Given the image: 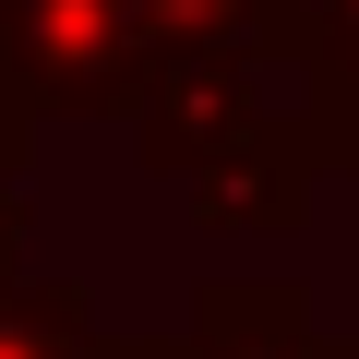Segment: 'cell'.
I'll list each match as a JSON object with an SVG mask.
<instances>
[{"mask_svg":"<svg viewBox=\"0 0 359 359\" xmlns=\"http://www.w3.org/2000/svg\"><path fill=\"white\" fill-rule=\"evenodd\" d=\"M156 60V0H0V72L36 108H144Z\"/></svg>","mask_w":359,"mask_h":359,"instance_id":"cell-1","label":"cell"},{"mask_svg":"<svg viewBox=\"0 0 359 359\" xmlns=\"http://www.w3.org/2000/svg\"><path fill=\"white\" fill-rule=\"evenodd\" d=\"M180 359H347V347L311 335V299L299 287H204Z\"/></svg>","mask_w":359,"mask_h":359,"instance_id":"cell-2","label":"cell"}]
</instances>
